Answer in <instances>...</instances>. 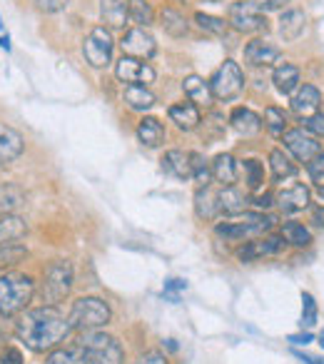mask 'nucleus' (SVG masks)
Listing matches in <instances>:
<instances>
[{
	"instance_id": "obj_22",
	"label": "nucleus",
	"mask_w": 324,
	"mask_h": 364,
	"mask_svg": "<svg viewBox=\"0 0 324 364\" xmlns=\"http://www.w3.org/2000/svg\"><path fill=\"white\" fill-rule=\"evenodd\" d=\"M162 170L173 175L175 180H190L193 177V167H190V152L183 150H168L162 155Z\"/></svg>"
},
{
	"instance_id": "obj_14",
	"label": "nucleus",
	"mask_w": 324,
	"mask_h": 364,
	"mask_svg": "<svg viewBox=\"0 0 324 364\" xmlns=\"http://www.w3.org/2000/svg\"><path fill=\"white\" fill-rule=\"evenodd\" d=\"M284 247V237H277V235H267V237L252 240V242L242 245L237 250V259L239 262H254V259L262 257H272V255L282 252Z\"/></svg>"
},
{
	"instance_id": "obj_11",
	"label": "nucleus",
	"mask_w": 324,
	"mask_h": 364,
	"mask_svg": "<svg viewBox=\"0 0 324 364\" xmlns=\"http://www.w3.org/2000/svg\"><path fill=\"white\" fill-rule=\"evenodd\" d=\"M282 142L294 155V160H299V162H312L314 157L322 152V145L317 142V137L304 130H287L282 135Z\"/></svg>"
},
{
	"instance_id": "obj_20",
	"label": "nucleus",
	"mask_w": 324,
	"mask_h": 364,
	"mask_svg": "<svg viewBox=\"0 0 324 364\" xmlns=\"http://www.w3.org/2000/svg\"><path fill=\"white\" fill-rule=\"evenodd\" d=\"M195 213L200 220H215L220 215V190L212 185H202L195 195Z\"/></svg>"
},
{
	"instance_id": "obj_44",
	"label": "nucleus",
	"mask_w": 324,
	"mask_h": 364,
	"mask_svg": "<svg viewBox=\"0 0 324 364\" xmlns=\"http://www.w3.org/2000/svg\"><path fill=\"white\" fill-rule=\"evenodd\" d=\"M33 3H36L43 13H60V11H65L70 0H33Z\"/></svg>"
},
{
	"instance_id": "obj_37",
	"label": "nucleus",
	"mask_w": 324,
	"mask_h": 364,
	"mask_svg": "<svg viewBox=\"0 0 324 364\" xmlns=\"http://www.w3.org/2000/svg\"><path fill=\"white\" fill-rule=\"evenodd\" d=\"M262 122L269 130V135H274V137H282L284 132H287V115H284V110H279V107H274V105H269L267 110H264Z\"/></svg>"
},
{
	"instance_id": "obj_32",
	"label": "nucleus",
	"mask_w": 324,
	"mask_h": 364,
	"mask_svg": "<svg viewBox=\"0 0 324 364\" xmlns=\"http://www.w3.org/2000/svg\"><path fill=\"white\" fill-rule=\"evenodd\" d=\"M183 90L188 95V100H193L195 105H205V102L212 100V90H210V82L200 75H188L183 80Z\"/></svg>"
},
{
	"instance_id": "obj_40",
	"label": "nucleus",
	"mask_w": 324,
	"mask_h": 364,
	"mask_svg": "<svg viewBox=\"0 0 324 364\" xmlns=\"http://www.w3.org/2000/svg\"><path fill=\"white\" fill-rule=\"evenodd\" d=\"M28 255V250L23 247L21 242H11L6 247H0V267H11V264H18L23 257Z\"/></svg>"
},
{
	"instance_id": "obj_13",
	"label": "nucleus",
	"mask_w": 324,
	"mask_h": 364,
	"mask_svg": "<svg viewBox=\"0 0 324 364\" xmlns=\"http://www.w3.org/2000/svg\"><path fill=\"white\" fill-rule=\"evenodd\" d=\"M244 63L252 68H269L274 65V63H279V58H282V50H279L274 43L264 41V38H254V41H249L247 46H244Z\"/></svg>"
},
{
	"instance_id": "obj_53",
	"label": "nucleus",
	"mask_w": 324,
	"mask_h": 364,
	"mask_svg": "<svg viewBox=\"0 0 324 364\" xmlns=\"http://www.w3.org/2000/svg\"><path fill=\"white\" fill-rule=\"evenodd\" d=\"M0 48H3V50H11V38H8V33L0 38Z\"/></svg>"
},
{
	"instance_id": "obj_41",
	"label": "nucleus",
	"mask_w": 324,
	"mask_h": 364,
	"mask_svg": "<svg viewBox=\"0 0 324 364\" xmlns=\"http://www.w3.org/2000/svg\"><path fill=\"white\" fill-rule=\"evenodd\" d=\"M317 317H319V312H317V302H314V297L309 292H302V329L307 327V329H312L314 324H317Z\"/></svg>"
},
{
	"instance_id": "obj_27",
	"label": "nucleus",
	"mask_w": 324,
	"mask_h": 364,
	"mask_svg": "<svg viewBox=\"0 0 324 364\" xmlns=\"http://www.w3.org/2000/svg\"><path fill=\"white\" fill-rule=\"evenodd\" d=\"M210 167H212V177L222 185V188H230V185L237 182V162H234V157L230 155V152L217 155L212 162H210Z\"/></svg>"
},
{
	"instance_id": "obj_23",
	"label": "nucleus",
	"mask_w": 324,
	"mask_h": 364,
	"mask_svg": "<svg viewBox=\"0 0 324 364\" xmlns=\"http://www.w3.org/2000/svg\"><path fill=\"white\" fill-rule=\"evenodd\" d=\"M100 18L102 26L110 31H122L127 18V3L125 0H100Z\"/></svg>"
},
{
	"instance_id": "obj_8",
	"label": "nucleus",
	"mask_w": 324,
	"mask_h": 364,
	"mask_svg": "<svg viewBox=\"0 0 324 364\" xmlns=\"http://www.w3.org/2000/svg\"><path fill=\"white\" fill-rule=\"evenodd\" d=\"M112 50H115V38H112L110 28L97 26L87 33L85 43H82V55H85L90 68H107L112 63Z\"/></svg>"
},
{
	"instance_id": "obj_48",
	"label": "nucleus",
	"mask_w": 324,
	"mask_h": 364,
	"mask_svg": "<svg viewBox=\"0 0 324 364\" xmlns=\"http://www.w3.org/2000/svg\"><path fill=\"white\" fill-rule=\"evenodd\" d=\"M292 354L299 359V362H304V364H324V357H319V354H312V352H299V349H294Z\"/></svg>"
},
{
	"instance_id": "obj_24",
	"label": "nucleus",
	"mask_w": 324,
	"mask_h": 364,
	"mask_svg": "<svg viewBox=\"0 0 324 364\" xmlns=\"http://www.w3.org/2000/svg\"><path fill=\"white\" fill-rule=\"evenodd\" d=\"M272 82L279 95H294L299 87V68L292 63H279L272 73Z\"/></svg>"
},
{
	"instance_id": "obj_55",
	"label": "nucleus",
	"mask_w": 324,
	"mask_h": 364,
	"mask_svg": "<svg viewBox=\"0 0 324 364\" xmlns=\"http://www.w3.org/2000/svg\"><path fill=\"white\" fill-rule=\"evenodd\" d=\"M319 344H322V347H324V332L319 334Z\"/></svg>"
},
{
	"instance_id": "obj_56",
	"label": "nucleus",
	"mask_w": 324,
	"mask_h": 364,
	"mask_svg": "<svg viewBox=\"0 0 324 364\" xmlns=\"http://www.w3.org/2000/svg\"><path fill=\"white\" fill-rule=\"evenodd\" d=\"M215 3H220V0H215Z\"/></svg>"
},
{
	"instance_id": "obj_49",
	"label": "nucleus",
	"mask_w": 324,
	"mask_h": 364,
	"mask_svg": "<svg viewBox=\"0 0 324 364\" xmlns=\"http://www.w3.org/2000/svg\"><path fill=\"white\" fill-rule=\"evenodd\" d=\"M252 205L257 210H269L274 205V195L272 193H264V195H259V198H254L252 200Z\"/></svg>"
},
{
	"instance_id": "obj_16",
	"label": "nucleus",
	"mask_w": 324,
	"mask_h": 364,
	"mask_svg": "<svg viewBox=\"0 0 324 364\" xmlns=\"http://www.w3.org/2000/svg\"><path fill=\"white\" fill-rule=\"evenodd\" d=\"M309 198H312V193H309L307 185H302V182H294V185H289V188L279 190L277 198H274V203L279 205V210H282V213L294 215V213H302V210L307 208Z\"/></svg>"
},
{
	"instance_id": "obj_36",
	"label": "nucleus",
	"mask_w": 324,
	"mask_h": 364,
	"mask_svg": "<svg viewBox=\"0 0 324 364\" xmlns=\"http://www.w3.org/2000/svg\"><path fill=\"white\" fill-rule=\"evenodd\" d=\"M282 237H284V242L294 245V247H307V245L312 242V232L299 223H284Z\"/></svg>"
},
{
	"instance_id": "obj_6",
	"label": "nucleus",
	"mask_w": 324,
	"mask_h": 364,
	"mask_svg": "<svg viewBox=\"0 0 324 364\" xmlns=\"http://www.w3.org/2000/svg\"><path fill=\"white\" fill-rule=\"evenodd\" d=\"M227 23L237 33H267V13L254 0H237L227 8Z\"/></svg>"
},
{
	"instance_id": "obj_33",
	"label": "nucleus",
	"mask_w": 324,
	"mask_h": 364,
	"mask_svg": "<svg viewBox=\"0 0 324 364\" xmlns=\"http://www.w3.org/2000/svg\"><path fill=\"white\" fill-rule=\"evenodd\" d=\"M269 167H272V180H277V182L289 180V177L297 175V167H294V162L289 160L282 150L269 152Z\"/></svg>"
},
{
	"instance_id": "obj_52",
	"label": "nucleus",
	"mask_w": 324,
	"mask_h": 364,
	"mask_svg": "<svg viewBox=\"0 0 324 364\" xmlns=\"http://www.w3.org/2000/svg\"><path fill=\"white\" fill-rule=\"evenodd\" d=\"M289 342H292V344H309V342H312V334H309V332L292 334V337H289Z\"/></svg>"
},
{
	"instance_id": "obj_46",
	"label": "nucleus",
	"mask_w": 324,
	"mask_h": 364,
	"mask_svg": "<svg viewBox=\"0 0 324 364\" xmlns=\"http://www.w3.org/2000/svg\"><path fill=\"white\" fill-rule=\"evenodd\" d=\"M0 364H23V354L16 347H6L0 354Z\"/></svg>"
},
{
	"instance_id": "obj_1",
	"label": "nucleus",
	"mask_w": 324,
	"mask_h": 364,
	"mask_svg": "<svg viewBox=\"0 0 324 364\" xmlns=\"http://www.w3.org/2000/svg\"><path fill=\"white\" fill-rule=\"evenodd\" d=\"M18 339L26 344L31 352H53L60 347V342H65L68 334L72 332L70 319L63 317L55 307H43L28 309L18 319Z\"/></svg>"
},
{
	"instance_id": "obj_43",
	"label": "nucleus",
	"mask_w": 324,
	"mask_h": 364,
	"mask_svg": "<svg viewBox=\"0 0 324 364\" xmlns=\"http://www.w3.org/2000/svg\"><path fill=\"white\" fill-rule=\"evenodd\" d=\"M307 175L312 182L317 185H324V152H319L312 162H307Z\"/></svg>"
},
{
	"instance_id": "obj_7",
	"label": "nucleus",
	"mask_w": 324,
	"mask_h": 364,
	"mask_svg": "<svg viewBox=\"0 0 324 364\" xmlns=\"http://www.w3.org/2000/svg\"><path fill=\"white\" fill-rule=\"evenodd\" d=\"M210 90H212L215 100H234V97L242 92L244 87V73L239 68V63L234 60H225L217 70L210 77Z\"/></svg>"
},
{
	"instance_id": "obj_34",
	"label": "nucleus",
	"mask_w": 324,
	"mask_h": 364,
	"mask_svg": "<svg viewBox=\"0 0 324 364\" xmlns=\"http://www.w3.org/2000/svg\"><path fill=\"white\" fill-rule=\"evenodd\" d=\"M127 18L135 23L137 28H150L155 23V11L145 0H127Z\"/></svg>"
},
{
	"instance_id": "obj_3",
	"label": "nucleus",
	"mask_w": 324,
	"mask_h": 364,
	"mask_svg": "<svg viewBox=\"0 0 324 364\" xmlns=\"http://www.w3.org/2000/svg\"><path fill=\"white\" fill-rule=\"evenodd\" d=\"M274 225L272 215H264V213H247L244 210L242 215L237 218H230L227 223H220L215 225V235L227 242H242V240L249 237H259V235L269 232Z\"/></svg>"
},
{
	"instance_id": "obj_12",
	"label": "nucleus",
	"mask_w": 324,
	"mask_h": 364,
	"mask_svg": "<svg viewBox=\"0 0 324 364\" xmlns=\"http://www.w3.org/2000/svg\"><path fill=\"white\" fill-rule=\"evenodd\" d=\"M45 364H100V362H97L95 352L77 337L75 342L68 344V347L53 349L45 357Z\"/></svg>"
},
{
	"instance_id": "obj_38",
	"label": "nucleus",
	"mask_w": 324,
	"mask_h": 364,
	"mask_svg": "<svg viewBox=\"0 0 324 364\" xmlns=\"http://www.w3.org/2000/svg\"><path fill=\"white\" fill-rule=\"evenodd\" d=\"M190 167H193V180L202 185H210V177H212V167L205 160L202 152H190Z\"/></svg>"
},
{
	"instance_id": "obj_31",
	"label": "nucleus",
	"mask_w": 324,
	"mask_h": 364,
	"mask_svg": "<svg viewBox=\"0 0 324 364\" xmlns=\"http://www.w3.org/2000/svg\"><path fill=\"white\" fill-rule=\"evenodd\" d=\"M160 26H162V31L173 38H185L190 31V26H188V21H185L183 13L175 11V8H170V6L160 11Z\"/></svg>"
},
{
	"instance_id": "obj_28",
	"label": "nucleus",
	"mask_w": 324,
	"mask_h": 364,
	"mask_svg": "<svg viewBox=\"0 0 324 364\" xmlns=\"http://www.w3.org/2000/svg\"><path fill=\"white\" fill-rule=\"evenodd\" d=\"M21 205H26V193L16 182H3L0 185V218L16 213Z\"/></svg>"
},
{
	"instance_id": "obj_45",
	"label": "nucleus",
	"mask_w": 324,
	"mask_h": 364,
	"mask_svg": "<svg viewBox=\"0 0 324 364\" xmlns=\"http://www.w3.org/2000/svg\"><path fill=\"white\" fill-rule=\"evenodd\" d=\"M135 364H170V362H168V357L160 352V349H150V352L142 354Z\"/></svg>"
},
{
	"instance_id": "obj_42",
	"label": "nucleus",
	"mask_w": 324,
	"mask_h": 364,
	"mask_svg": "<svg viewBox=\"0 0 324 364\" xmlns=\"http://www.w3.org/2000/svg\"><path fill=\"white\" fill-rule=\"evenodd\" d=\"M302 125H304V130L309 132V135H314V137H324V112H312V115H307V117H302Z\"/></svg>"
},
{
	"instance_id": "obj_54",
	"label": "nucleus",
	"mask_w": 324,
	"mask_h": 364,
	"mask_svg": "<svg viewBox=\"0 0 324 364\" xmlns=\"http://www.w3.org/2000/svg\"><path fill=\"white\" fill-rule=\"evenodd\" d=\"M317 195H319V200H322V205H324V185H319V190H317Z\"/></svg>"
},
{
	"instance_id": "obj_10",
	"label": "nucleus",
	"mask_w": 324,
	"mask_h": 364,
	"mask_svg": "<svg viewBox=\"0 0 324 364\" xmlns=\"http://www.w3.org/2000/svg\"><path fill=\"white\" fill-rule=\"evenodd\" d=\"M115 77L125 85H150V82H155V68L147 65L145 60L122 55L115 63Z\"/></svg>"
},
{
	"instance_id": "obj_25",
	"label": "nucleus",
	"mask_w": 324,
	"mask_h": 364,
	"mask_svg": "<svg viewBox=\"0 0 324 364\" xmlns=\"http://www.w3.org/2000/svg\"><path fill=\"white\" fill-rule=\"evenodd\" d=\"M137 140L145 147H160L165 142V125L157 117H142L137 122Z\"/></svg>"
},
{
	"instance_id": "obj_50",
	"label": "nucleus",
	"mask_w": 324,
	"mask_h": 364,
	"mask_svg": "<svg viewBox=\"0 0 324 364\" xmlns=\"http://www.w3.org/2000/svg\"><path fill=\"white\" fill-rule=\"evenodd\" d=\"M185 287H188V282H185V279H168V282H165V294L178 292V289H185Z\"/></svg>"
},
{
	"instance_id": "obj_26",
	"label": "nucleus",
	"mask_w": 324,
	"mask_h": 364,
	"mask_svg": "<svg viewBox=\"0 0 324 364\" xmlns=\"http://www.w3.org/2000/svg\"><path fill=\"white\" fill-rule=\"evenodd\" d=\"M244 208H247L244 193H239L234 185L220 188V215H225V218H237V215L244 213Z\"/></svg>"
},
{
	"instance_id": "obj_30",
	"label": "nucleus",
	"mask_w": 324,
	"mask_h": 364,
	"mask_svg": "<svg viewBox=\"0 0 324 364\" xmlns=\"http://www.w3.org/2000/svg\"><path fill=\"white\" fill-rule=\"evenodd\" d=\"M28 223L18 215H8V218H0V247H6L11 242H18L21 237H26Z\"/></svg>"
},
{
	"instance_id": "obj_51",
	"label": "nucleus",
	"mask_w": 324,
	"mask_h": 364,
	"mask_svg": "<svg viewBox=\"0 0 324 364\" xmlns=\"http://www.w3.org/2000/svg\"><path fill=\"white\" fill-rule=\"evenodd\" d=\"M312 223H314V228H324V205L312 213Z\"/></svg>"
},
{
	"instance_id": "obj_17",
	"label": "nucleus",
	"mask_w": 324,
	"mask_h": 364,
	"mask_svg": "<svg viewBox=\"0 0 324 364\" xmlns=\"http://www.w3.org/2000/svg\"><path fill=\"white\" fill-rule=\"evenodd\" d=\"M170 120L175 122V125L180 127V130L190 132V130H198L200 125H202V115H200V107L195 105L193 100L188 102H175V105H170L168 110Z\"/></svg>"
},
{
	"instance_id": "obj_19",
	"label": "nucleus",
	"mask_w": 324,
	"mask_h": 364,
	"mask_svg": "<svg viewBox=\"0 0 324 364\" xmlns=\"http://www.w3.org/2000/svg\"><path fill=\"white\" fill-rule=\"evenodd\" d=\"M230 125H232V130L237 132V135L254 137L262 130L264 122H262V117L254 110H249V107H234V110L230 112Z\"/></svg>"
},
{
	"instance_id": "obj_15",
	"label": "nucleus",
	"mask_w": 324,
	"mask_h": 364,
	"mask_svg": "<svg viewBox=\"0 0 324 364\" xmlns=\"http://www.w3.org/2000/svg\"><path fill=\"white\" fill-rule=\"evenodd\" d=\"M23 150H26V140L21 132L6 122H0V167L16 162L23 155Z\"/></svg>"
},
{
	"instance_id": "obj_4",
	"label": "nucleus",
	"mask_w": 324,
	"mask_h": 364,
	"mask_svg": "<svg viewBox=\"0 0 324 364\" xmlns=\"http://www.w3.org/2000/svg\"><path fill=\"white\" fill-rule=\"evenodd\" d=\"M68 319H70V327L77 329V332H95V329H102L105 324H110L112 312L105 299L80 297L72 302Z\"/></svg>"
},
{
	"instance_id": "obj_9",
	"label": "nucleus",
	"mask_w": 324,
	"mask_h": 364,
	"mask_svg": "<svg viewBox=\"0 0 324 364\" xmlns=\"http://www.w3.org/2000/svg\"><path fill=\"white\" fill-rule=\"evenodd\" d=\"M120 48H122V55L137 58V60H150V58L157 53L155 38L147 33V28H137V26L122 33Z\"/></svg>"
},
{
	"instance_id": "obj_5",
	"label": "nucleus",
	"mask_w": 324,
	"mask_h": 364,
	"mask_svg": "<svg viewBox=\"0 0 324 364\" xmlns=\"http://www.w3.org/2000/svg\"><path fill=\"white\" fill-rule=\"evenodd\" d=\"M72 279H75V272H72V264L68 259H58L50 267L43 272V282H40V299L48 307H55L58 302L70 294L72 289Z\"/></svg>"
},
{
	"instance_id": "obj_39",
	"label": "nucleus",
	"mask_w": 324,
	"mask_h": 364,
	"mask_svg": "<svg viewBox=\"0 0 324 364\" xmlns=\"http://www.w3.org/2000/svg\"><path fill=\"white\" fill-rule=\"evenodd\" d=\"M244 167V175H247V188L249 190H259L264 182V167L259 160H244L242 162Z\"/></svg>"
},
{
	"instance_id": "obj_47",
	"label": "nucleus",
	"mask_w": 324,
	"mask_h": 364,
	"mask_svg": "<svg viewBox=\"0 0 324 364\" xmlns=\"http://www.w3.org/2000/svg\"><path fill=\"white\" fill-rule=\"evenodd\" d=\"M254 3H257V6L267 13V11H282L289 0H254Z\"/></svg>"
},
{
	"instance_id": "obj_35",
	"label": "nucleus",
	"mask_w": 324,
	"mask_h": 364,
	"mask_svg": "<svg viewBox=\"0 0 324 364\" xmlns=\"http://www.w3.org/2000/svg\"><path fill=\"white\" fill-rule=\"evenodd\" d=\"M195 23H198L200 31L210 33V36H217V38L227 36V31H230V23H225L222 18H217V16H210V13H195Z\"/></svg>"
},
{
	"instance_id": "obj_21",
	"label": "nucleus",
	"mask_w": 324,
	"mask_h": 364,
	"mask_svg": "<svg viewBox=\"0 0 324 364\" xmlns=\"http://www.w3.org/2000/svg\"><path fill=\"white\" fill-rule=\"evenodd\" d=\"M304 28H307V16L299 8H289V11H284L279 16V36H282V41L294 43L304 33Z\"/></svg>"
},
{
	"instance_id": "obj_29",
	"label": "nucleus",
	"mask_w": 324,
	"mask_h": 364,
	"mask_svg": "<svg viewBox=\"0 0 324 364\" xmlns=\"http://www.w3.org/2000/svg\"><path fill=\"white\" fill-rule=\"evenodd\" d=\"M122 100H125V105L135 112H147L155 107V95L147 90V85H127Z\"/></svg>"
},
{
	"instance_id": "obj_18",
	"label": "nucleus",
	"mask_w": 324,
	"mask_h": 364,
	"mask_svg": "<svg viewBox=\"0 0 324 364\" xmlns=\"http://www.w3.org/2000/svg\"><path fill=\"white\" fill-rule=\"evenodd\" d=\"M319 105H322V92H319V87L309 85V82L299 85L297 92L292 95V112H297L299 117H307L312 112H317Z\"/></svg>"
},
{
	"instance_id": "obj_2",
	"label": "nucleus",
	"mask_w": 324,
	"mask_h": 364,
	"mask_svg": "<svg viewBox=\"0 0 324 364\" xmlns=\"http://www.w3.org/2000/svg\"><path fill=\"white\" fill-rule=\"evenodd\" d=\"M33 294H36L33 277L18 272L0 274V317H13L18 312H26Z\"/></svg>"
}]
</instances>
